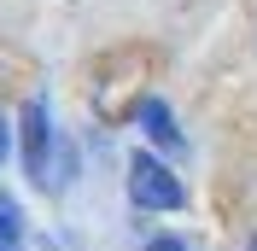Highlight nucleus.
<instances>
[{
	"label": "nucleus",
	"instance_id": "1",
	"mask_svg": "<svg viewBox=\"0 0 257 251\" xmlns=\"http://www.w3.org/2000/svg\"><path fill=\"white\" fill-rule=\"evenodd\" d=\"M128 199L141 204V210H176L181 204V181L152 152H135L128 158Z\"/></svg>",
	"mask_w": 257,
	"mask_h": 251
},
{
	"label": "nucleus",
	"instance_id": "2",
	"mask_svg": "<svg viewBox=\"0 0 257 251\" xmlns=\"http://www.w3.org/2000/svg\"><path fill=\"white\" fill-rule=\"evenodd\" d=\"M18 135H24V170L47 187V175H53V129H47V105L41 99H30L24 105V123H18Z\"/></svg>",
	"mask_w": 257,
	"mask_h": 251
},
{
	"label": "nucleus",
	"instance_id": "3",
	"mask_svg": "<svg viewBox=\"0 0 257 251\" xmlns=\"http://www.w3.org/2000/svg\"><path fill=\"white\" fill-rule=\"evenodd\" d=\"M135 117L146 123V135H152L158 146H181V135H176V117H170V105H164V99H141V111H135Z\"/></svg>",
	"mask_w": 257,
	"mask_h": 251
},
{
	"label": "nucleus",
	"instance_id": "4",
	"mask_svg": "<svg viewBox=\"0 0 257 251\" xmlns=\"http://www.w3.org/2000/svg\"><path fill=\"white\" fill-rule=\"evenodd\" d=\"M18 245H24V210L0 193V251H18Z\"/></svg>",
	"mask_w": 257,
	"mask_h": 251
},
{
	"label": "nucleus",
	"instance_id": "5",
	"mask_svg": "<svg viewBox=\"0 0 257 251\" xmlns=\"http://www.w3.org/2000/svg\"><path fill=\"white\" fill-rule=\"evenodd\" d=\"M146 251H187V245H181V239H170V234H158V239H152Z\"/></svg>",
	"mask_w": 257,
	"mask_h": 251
},
{
	"label": "nucleus",
	"instance_id": "6",
	"mask_svg": "<svg viewBox=\"0 0 257 251\" xmlns=\"http://www.w3.org/2000/svg\"><path fill=\"white\" fill-rule=\"evenodd\" d=\"M6 146H12V135H6V117H0V164H6Z\"/></svg>",
	"mask_w": 257,
	"mask_h": 251
},
{
	"label": "nucleus",
	"instance_id": "7",
	"mask_svg": "<svg viewBox=\"0 0 257 251\" xmlns=\"http://www.w3.org/2000/svg\"><path fill=\"white\" fill-rule=\"evenodd\" d=\"M251 251H257V245H251Z\"/></svg>",
	"mask_w": 257,
	"mask_h": 251
}]
</instances>
